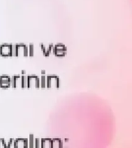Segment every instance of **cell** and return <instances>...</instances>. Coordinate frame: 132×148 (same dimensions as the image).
Segmentation results:
<instances>
[{"label":"cell","instance_id":"cell-1","mask_svg":"<svg viewBox=\"0 0 132 148\" xmlns=\"http://www.w3.org/2000/svg\"><path fill=\"white\" fill-rule=\"evenodd\" d=\"M12 56H29V46L25 43L14 44L12 46Z\"/></svg>","mask_w":132,"mask_h":148},{"label":"cell","instance_id":"cell-2","mask_svg":"<svg viewBox=\"0 0 132 148\" xmlns=\"http://www.w3.org/2000/svg\"><path fill=\"white\" fill-rule=\"evenodd\" d=\"M12 46H13V44H1L0 45V55L3 56H12Z\"/></svg>","mask_w":132,"mask_h":148},{"label":"cell","instance_id":"cell-3","mask_svg":"<svg viewBox=\"0 0 132 148\" xmlns=\"http://www.w3.org/2000/svg\"><path fill=\"white\" fill-rule=\"evenodd\" d=\"M40 86V78L39 76L36 75H29L28 76V87L33 88V87H39Z\"/></svg>","mask_w":132,"mask_h":148},{"label":"cell","instance_id":"cell-4","mask_svg":"<svg viewBox=\"0 0 132 148\" xmlns=\"http://www.w3.org/2000/svg\"><path fill=\"white\" fill-rule=\"evenodd\" d=\"M11 86L13 88H23V79L22 75H14L11 77Z\"/></svg>","mask_w":132,"mask_h":148},{"label":"cell","instance_id":"cell-5","mask_svg":"<svg viewBox=\"0 0 132 148\" xmlns=\"http://www.w3.org/2000/svg\"><path fill=\"white\" fill-rule=\"evenodd\" d=\"M11 86V76L0 75V87L8 88Z\"/></svg>","mask_w":132,"mask_h":148},{"label":"cell","instance_id":"cell-6","mask_svg":"<svg viewBox=\"0 0 132 148\" xmlns=\"http://www.w3.org/2000/svg\"><path fill=\"white\" fill-rule=\"evenodd\" d=\"M15 147H29V141L26 138H18L14 140Z\"/></svg>","mask_w":132,"mask_h":148},{"label":"cell","instance_id":"cell-7","mask_svg":"<svg viewBox=\"0 0 132 148\" xmlns=\"http://www.w3.org/2000/svg\"><path fill=\"white\" fill-rule=\"evenodd\" d=\"M22 79H23V88H27L28 87V76L27 74L25 73V72H22Z\"/></svg>","mask_w":132,"mask_h":148},{"label":"cell","instance_id":"cell-8","mask_svg":"<svg viewBox=\"0 0 132 148\" xmlns=\"http://www.w3.org/2000/svg\"><path fill=\"white\" fill-rule=\"evenodd\" d=\"M35 136L32 134H30L28 141H29V147H35Z\"/></svg>","mask_w":132,"mask_h":148},{"label":"cell","instance_id":"cell-9","mask_svg":"<svg viewBox=\"0 0 132 148\" xmlns=\"http://www.w3.org/2000/svg\"><path fill=\"white\" fill-rule=\"evenodd\" d=\"M46 78L44 73H42V76L40 77V86L42 87H44V86H46Z\"/></svg>","mask_w":132,"mask_h":148},{"label":"cell","instance_id":"cell-10","mask_svg":"<svg viewBox=\"0 0 132 148\" xmlns=\"http://www.w3.org/2000/svg\"><path fill=\"white\" fill-rule=\"evenodd\" d=\"M50 140H48V139H43L41 140V147H49L50 145Z\"/></svg>","mask_w":132,"mask_h":148},{"label":"cell","instance_id":"cell-11","mask_svg":"<svg viewBox=\"0 0 132 148\" xmlns=\"http://www.w3.org/2000/svg\"><path fill=\"white\" fill-rule=\"evenodd\" d=\"M13 139H9V140L7 141V147H15V143H14Z\"/></svg>","mask_w":132,"mask_h":148},{"label":"cell","instance_id":"cell-12","mask_svg":"<svg viewBox=\"0 0 132 148\" xmlns=\"http://www.w3.org/2000/svg\"><path fill=\"white\" fill-rule=\"evenodd\" d=\"M34 54V46L33 44L29 45V56H33Z\"/></svg>","mask_w":132,"mask_h":148},{"label":"cell","instance_id":"cell-13","mask_svg":"<svg viewBox=\"0 0 132 148\" xmlns=\"http://www.w3.org/2000/svg\"><path fill=\"white\" fill-rule=\"evenodd\" d=\"M7 147V141L3 138H0V148Z\"/></svg>","mask_w":132,"mask_h":148},{"label":"cell","instance_id":"cell-14","mask_svg":"<svg viewBox=\"0 0 132 148\" xmlns=\"http://www.w3.org/2000/svg\"><path fill=\"white\" fill-rule=\"evenodd\" d=\"M41 48L42 50L43 51V53H45V54H48V53L50 52V48L46 47V46H44V45H43V44H41Z\"/></svg>","mask_w":132,"mask_h":148},{"label":"cell","instance_id":"cell-15","mask_svg":"<svg viewBox=\"0 0 132 148\" xmlns=\"http://www.w3.org/2000/svg\"><path fill=\"white\" fill-rule=\"evenodd\" d=\"M0 45H1V44H0Z\"/></svg>","mask_w":132,"mask_h":148}]
</instances>
